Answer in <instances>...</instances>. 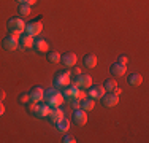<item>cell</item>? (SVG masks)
<instances>
[{
    "label": "cell",
    "instance_id": "cell-26",
    "mask_svg": "<svg viewBox=\"0 0 149 143\" xmlns=\"http://www.w3.org/2000/svg\"><path fill=\"white\" fill-rule=\"evenodd\" d=\"M118 62L122 64V65H125V64H129V57H127V56H119Z\"/></svg>",
    "mask_w": 149,
    "mask_h": 143
},
{
    "label": "cell",
    "instance_id": "cell-3",
    "mask_svg": "<svg viewBox=\"0 0 149 143\" xmlns=\"http://www.w3.org/2000/svg\"><path fill=\"white\" fill-rule=\"evenodd\" d=\"M70 76H72V73H70V72H59V73L54 76V88L63 89L65 86H68L70 83H72Z\"/></svg>",
    "mask_w": 149,
    "mask_h": 143
},
{
    "label": "cell",
    "instance_id": "cell-19",
    "mask_svg": "<svg viewBox=\"0 0 149 143\" xmlns=\"http://www.w3.org/2000/svg\"><path fill=\"white\" fill-rule=\"evenodd\" d=\"M84 65H86L87 69H94V67L97 65V57L94 54H86L84 56Z\"/></svg>",
    "mask_w": 149,
    "mask_h": 143
},
{
    "label": "cell",
    "instance_id": "cell-20",
    "mask_svg": "<svg viewBox=\"0 0 149 143\" xmlns=\"http://www.w3.org/2000/svg\"><path fill=\"white\" fill-rule=\"evenodd\" d=\"M103 88H105V91H106V92H113L116 88H118V83H116L114 78H108V80L105 81Z\"/></svg>",
    "mask_w": 149,
    "mask_h": 143
},
{
    "label": "cell",
    "instance_id": "cell-9",
    "mask_svg": "<svg viewBox=\"0 0 149 143\" xmlns=\"http://www.w3.org/2000/svg\"><path fill=\"white\" fill-rule=\"evenodd\" d=\"M102 102H103L105 107L111 108V107H116V105L119 103V97H118L116 94H113V92H108V94L105 92V95L102 97Z\"/></svg>",
    "mask_w": 149,
    "mask_h": 143
},
{
    "label": "cell",
    "instance_id": "cell-29",
    "mask_svg": "<svg viewBox=\"0 0 149 143\" xmlns=\"http://www.w3.org/2000/svg\"><path fill=\"white\" fill-rule=\"evenodd\" d=\"M3 113H5V105H3V102L0 100V116H2Z\"/></svg>",
    "mask_w": 149,
    "mask_h": 143
},
{
    "label": "cell",
    "instance_id": "cell-27",
    "mask_svg": "<svg viewBox=\"0 0 149 143\" xmlns=\"http://www.w3.org/2000/svg\"><path fill=\"white\" fill-rule=\"evenodd\" d=\"M62 142H63V143H73V142H74V138L72 137V135H63Z\"/></svg>",
    "mask_w": 149,
    "mask_h": 143
},
{
    "label": "cell",
    "instance_id": "cell-32",
    "mask_svg": "<svg viewBox=\"0 0 149 143\" xmlns=\"http://www.w3.org/2000/svg\"><path fill=\"white\" fill-rule=\"evenodd\" d=\"M3 99H5V92H3V91H0V100L3 102Z\"/></svg>",
    "mask_w": 149,
    "mask_h": 143
},
{
    "label": "cell",
    "instance_id": "cell-16",
    "mask_svg": "<svg viewBox=\"0 0 149 143\" xmlns=\"http://www.w3.org/2000/svg\"><path fill=\"white\" fill-rule=\"evenodd\" d=\"M94 107H95V102H94V99H91V97H84L79 102V108L84 110V111H91Z\"/></svg>",
    "mask_w": 149,
    "mask_h": 143
},
{
    "label": "cell",
    "instance_id": "cell-5",
    "mask_svg": "<svg viewBox=\"0 0 149 143\" xmlns=\"http://www.w3.org/2000/svg\"><path fill=\"white\" fill-rule=\"evenodd\" d=\"M2 46L6 49V51H16V49L19 48V38L10 34V35H6V37L3 38Z\"/></svg>",
    "mask_w": 149,
    "mask_h": 143
},
{
    "label": "cell",
    "instance_id": "cell-12",
    "mask_svg": "<svg viewBox=\"0 0 149 143\" xmlns=\"http://www.w3.org/2000/svg\"><path fill=\"white\" fill-rule=\"evenodd\" d=\"M33 49L37 53H48L49 51V45H48L46 40H43V38H35L33 40Z\"/></svg>",
    "mask_w": 149,
    "mask_h": 143
},
{
    "label": "cell",
    "instance_id": "cell-23",
    "mask_svg": "<svg viewBox=\"0 0 149 143\" xmlns=\"http://www.w3.org/2000/svg\"><path fill=\"white\" fill-rule=\"evenodd\" d=\"M46 57H48V60L52 62V64H59L60 62V54L57 51H48L46 53Z\"/></svg>",
    "mask_w": 149,
    "mask_h": 143
},
{
    "label": "cell",
    "instance_id": "cell-11",
    "mask_svg": "<svg viewBox=\"0 0 149 143\" xmlns=\"http://www.w3.org/2000/svg\"><path fill=\"white\" fill-rule=\"evenodd\" d=\"M43 95H45V91H43V88H40V86L32 88L30 92H29V97H30L32 102H41V100H43Z\"/></svg>",
    "mask_w": 149,
    "mask_h": 143
},
{
    "label": "cell",
    "instance_id": "cell-4",
    "mask_svg": "<svg viewBox=\"0 0 149 143\" xmlns=\"http://www.w3.org/2000/svg\"><path fill=\"white\" fill-rule=\"evenodd\" d=\"M41 30H43L41 21H30V22L26 24V29H24V32L27 35H30V37H38L41 34Z\"/></svg>",
    "mask_w": 149,
    "mask_h": 143
},
{
    "label": "cell",
    "instance_id": "cell-10",
    "mask_svg": "<svg viewBox=\"0 0 149 143\" xmlns=\"http://www.w3.org/2000/svg\"><path fill=\"white\" fill-rule=\"evenodd\" d=\"M105 88H102V86H94L92 84L89 89H87V94H89V97L91 99H94V100H97V99H102L105 95Z\"/></svg>",
    "mask_w": 149,
    "mask_h": 143
},
{
    "label": "cell",
    "instance_id": "cell-14",
    "mask_svg": "<svg viewBox=\"0 0 149 143\" xmlns=\"http://www.w3.org/2000/svg\"><path fill=\"white\" fill-rule=\"evenodd\" d=\"M109 72H111L113 76H124V75H125V65L116 62V64H113V65L109 67Z\"/></svg>",
    "mask_w": 149,
    "mask_h": 143
},
{
    "label": "cell",
    "instance_id": "cell-21",
    "mask_svg": "<svg viewBox=\"0 0 149 143\" xmlns=\"http://www.w3.org/2000/svg\"><path fill=\"white\" fill-rule=\"evenodd\" d=\"M141 83H143V76H141V75L132 73V75L129 76V84H132V86H140Z\"/></svg>",
    "mask_w": 149,
    "mask_h": 143
},
{
    "label": "cell",
    "instance_id": "cell-1",
    "mask_svg": "<svg viewBox=\"0 0 149 143\" xmlns=\"http://www.w3.org/2000/svg\"><path fill=\"white\" fill-rule=\"evenodd\" d=\"M43 100H46V103H48L51 108H57V107H60L63 103V95L62 92H60V89H49L48 92H45L43 95Z\"/></svg>",
    "mask_w": 149,
    "mask_h": 143
},
{
    "label": "cell",
    "instance_id": "cell-8",
    "mask_svg": "<svg viewBox=\"0 0 149 143\" xmlns=\"http://www.w3.org/2000/svg\"><path fill=\"white\" fill-rule=\"evenodd\" d=\"M73 121L78 126H84V124L87 123V111H84V110H81V108H74Z\"/></svg>",
    "mask_w": 149,
    "mask_h": 143
},
{
    "label": "cell",
    "instance_id": "cell-28",
    "mask_svg": "<svg viewBox=\"0 0 149 143\" xmlns=\"http://www.w3.org/2000/svg\"><path fill=\"white\" fill-rule=\"evenodd\" d=\"M72 72H70V73H72V75H74V76H78V75H81V70L79 69H78V67L76 65H74V67H72Z\"/></svg>",
    "mask_w": 149,
    "mask_h": 143
},
{
    "label": "cell",
    "instance_id": "cell-6",
    "mask_svg": "<svg viewBox=\"0 0 149 143\" xmlns=\"http://www.w3.org/2000/svg\"><path fill=\"white\" fill-rule=\"evenodd\" d=\"M73 83L76 84L79 89H89L92 86V78L89 76V75H83V73H81V75H78V76H76V80H74Z\"/></svg>",
    "mask_w": 149,
    "mask_h": 143
},
{
    "label": "cell",
    "instance_id": "cell-31",
    "mask_svg": "<svg viewBox=\"0 0 149 143\" xmlns=\"http://www.w3.org/2000/svg\"><path fill=\"white\" fill-rule=\"evenodd\" d=\"M113 94H116V95H119V94H120V89H119V88H116V89H114V91H113Z\"/></svg>",
    "mask_w": 149,
    "mask_h": 143
},
{
    "label": "cell",
    "instance_id": "cell-33",
    "mask_svg": "<svg viewBox=\"0 0 149 143\" xmlns=\"http://www.w3.org/2000/svg\"><path fill=\"white\" fill-rule=\"evenodd\" d=\"M17 2H19V3H24V2H26V0H17Z\"/></svg>",
    "mask_w": 149,
    "mask_h": 143
},
{
    "label": "cell",
    "instance_id": "cell-13",
    "mask_svg": "<svg viewBox=\"0 0 149 143\" xmlns=\"http://www.w3.org/2000/svg\"><path fill=\"white\" fill-rule=\"evenodd\" d=\"M33 40L35 37H30V35H22L19 38V48L21 49H26V48H33Z\"/></svg>",
    "mask_w": 149,
    "mask_h": 143
},
{
    "label": "cell",
    "instance_id": "cell-2",
    "mask_svg": "<svg viewBox=\"0 0 149 143\" xmlns=\"http://www.w3.org/2000/svg\"><path fill=\"white\" fill-rule=\"evenodd\" d=\"M6 27H8L10 34L19 38V35H21V34H24V29H26V22H24V21L21 19V18H11V19H8V22H6Z\"/></svg>",
    "mask_w": 149,
    "mask_h": 143
},
{
    "label": "cell",
    "instance_id": "cell-30",
    "mask_svg": "<svg viewBox=\"0 0 149 143\" xmlns=\"http://www.w3.org/2000/svg\"><path fill=\"white\" fill-rule=\"evenodd\" d=\"M24 3H27V5H35V3H37V0H26V2H24Z\"/></svg>",
    "mask_w": 149,
    "mask_h": 143
},
{
    "label": "cell",
    "instance_id": "cell-24",
    "mask_svg": "<svg viewBox=\"0 0 149 143\" xmlns=\"http://www.w3.org/2000/svg\"><path fill=\"white\" fill-rule=\"evenodd\" d=\"M37 108H38V102H30L27 103V111H29L30 114H33L35 116V113H37Z\"/></svg>",
    "mask_w": 149,
    "mask_h": 143
},
{
    "label": "cell",
    "instance_id": "cell-18",
    "mask_svg": "<svg viewBox=\"0 0 149 143\" xmlns=\"http://www.w3.org/2000/svg\"><path fill=\"white\" fill-rule=\"evenodd\" d=\"M49 119H51V123H57V121L60 119V118H63V111L60 110V107H57V108H51V113H49Z\"/></svg>",
    "mask_w": 149,
    "mask_h": 143
},
{
    "label": "cell",
    "instance_id": "cell-7",
    "mask_svg": "<svg viewBox=\"0 0 149 143\" xmlns=\"http://www.w3.org/2000/svg\"><path fill=\"white\" fill-rule=\"evenodd\" d=\"M60 62L63 64L65 67H68V69H72V67L76 65L78 62V57L74 53H65L63 56H60Z\"/></svg>",
    "mask_w": 149,
    "mask_h": 143
},
{
    "label": "cell",
    "instance_id": "cell-17",
    "mask_svg": "<svg viewBox=\"0 0 149 143\" xmlns=\"http://www.w3.org/2000/svg\"><path fill=\"white\" fill-rule=\"evenodd\" d=\"M56 127H57L59 132H67L70 129V119H68V118H65V116L60 118L57 123H56Z\"/></svg>",
    "mask_w": 149,
    "mask_h": 143
},
{
    "label": "cell",
    "instance_id": "cell-25",
    "mask_svg": "<svg viewBox=\"0 0 149 143\" xmlns=\"http://www.w3.org/2000/svg\"><path fill=\"white\" fill-rule=\"evenodd\" d=\"M17 100H19L21 103H24V105H27V103L30 102V97H29V94L22 92V94H19V97H17Z\"/></svg>",
    "mask_w": 149,
    "mask_h": 143
},
{
    "label": "cell",
    "instance_id": "cell-22",
    "mask_svg": "<svg viewBox=\"0 0 149 143\" xmlns=\"http://www.w3.org/2000/svg\"><path fill=\"white\" fill-rule=\"evenodd\" d=\"M17 13H19L21 16H29V14L32 13L30 5H27V3H19V6H17Z\"/></svg>",
    "mask_w": 149,
    "mask_h": 143
},
{
    "label": "cell",
    "instance_id": "cell-15",
    "mask_svg": "<svg viewBox=\"0 0 149 143\" xmlns=\"http://www.w3.org/2000/svg\"><path fill=\"white\" fill-rule=\"evenodd\" d=\"M49 113H51V107L48 105V103H38V108H37V113H35V116H40V118H46L49 116Z\"/></svg>",
    "mask_w": 149,
    "mask_h": 143
}]
</instances>
